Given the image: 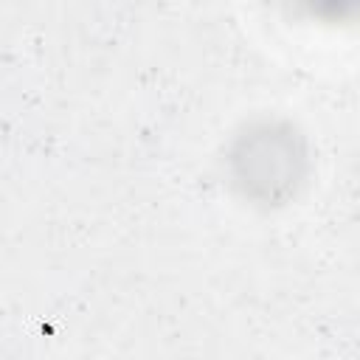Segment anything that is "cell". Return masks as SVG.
Masks as SVG:
<instances>
[{
	"label": "cell",
	"instance_id": "6da1fadb",
	"mask_svg": "<svg viewBox=\"0 0 360 360\" xmlns=\"http://www.w3.org/2000/svg\"><path fill=\"white\" fill-rule=\"evenodd\" d=\"M225 169L242 200L276 208L290 202L307 183L309 149L290 121L262 118L233 135L225 152Z\"/></svg>",
	"mask_w": 360,
	"mask_h": 360
}]
</instances>
